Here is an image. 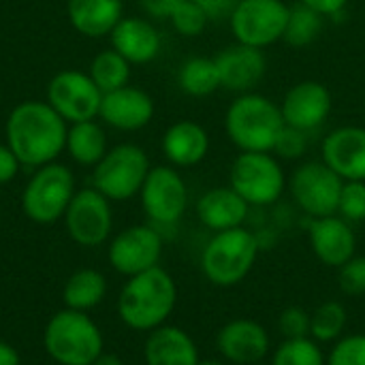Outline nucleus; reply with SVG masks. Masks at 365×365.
I'll return each mask as SVG.
<instances>
[{"instance_id": "5701e85b", "label": "nucleus", "mask_w": 365, "mask_h": 365, "mask_svg": "<svg viewBox=\"0 0 365 365\" xmlns=\"http://www.w3.org/2000/svg\"><path fill=\"white\" fill-rule=\"evenodd\" d=\"M210 135L207 130L192 120L173 122L163 135V154L175 169H188L205 160L210 154Z\"/></svg>"}, {"instance_id": "a18cd8bd", "label": "nucleus", "mask_w": 365, "mask_h": 365, "mask_svg": "<svg viewBox=\"0 0 365 365\" xmlns=\"http://www.w3.org/2000/svg\"><path fill=\"white\" fill-rule=\"evenodd\" d=\"M199 365H231V364H227V361L220 357V359H201Z\"/></svg>"}, {"instance_id": "2f4dec72", "label": "nucleus", "mask_w": 365, "mask_h": 365, "mask_svg": "<svg viewBox=\"0 0 365 365\" xmlns=\"http://www.w3.org/2000/svg\"><path fill=\"white\" fill-rule=\"evenodd\" d=\"M272 365H327V353L312 338L282 340L272 351Z\"/></svg>"}, {"instance_id": "6e6552de", "label": "nucleus", "mask_w": 365, "mask_h": 365, "mask_svg": "<svg viewBox=\"0 0 365 365\" xmlns=\"http://www.w3.org/2000/svg\"><path fill=\"white\" fill-rule=\"evenodd\" d=\"M152 165L143 148L120 143L92 167V188L109 201H128L139 195Z\"/></svg>"}, {"instance_id": "4468645a", "label": "nucleus", "mask_w": 365, "mask_h": 365, "mask_svg": "<svg viewBox=\"0 0 365 365\" xmlns=\"http://www.w3.org/2000/svg\"><path fill=\"white\" fill-rule=\"evenodd\" d=\"M101 101L103 92L92 77L81 71H62L53 75L47 86V103L66 124L96 120Z\"/></svg>"}, {"instance_id": "f257e3e1", "label": "nucleus", "mask_w": 365, "mask_h": 365, "mask_svg": "<svg viewBox=\"0 0 365 365\" xmlns=\"http://www.w3.org/2000/svg\"><path fill=\"white\" fill-rule=\"evenodd\" d=\"M66 122L47 101H24L11 109L4 137L21 167L38 169L56 163L66 150Z\"/></svg>"}, {"instance_id": "aec40b11", "label": "nucleus", "mask_w": 365, "mask_h": 365, "mask_svg": "<svg viewBox=\"0 0 365 365\" xmlns=\"http://www.w3.org/2000/svg\"><path fill=\"white\" fill-rule=\"evenodd\" d=\"M98 118L111 128L124 133L141 130L154 118V101L145 90L124 86L120 90L103 94Z\"/></svg>"}, {"instance_id": "7ed1b4c3", "label": "nucleus", "mask_w": 365, "mask_h": 365, "mask_svg": "<svg viewBox=\"0 0 365 365\" xmlns=\"http://www.w3.org/2000/svg\"><path fill=\"white\" fill-rule=\"evenodd\" d=\"M284 126L280 105L259 92L237 94L225 113L227 137L240 152H274Z\"/></svg>"}, {"instance_id": "412c9836", "label": "nucleus", "mask_w": 365, "mask_h": 365, "mask_svg": "<svg viewBox=\"0 0 365 365\" xmlns=\"http://www.w3.org/2000/svg\"><path fill=\"white\" fill-rule=\"evenodd\" d=\"M145 365H199L201 355L195 338L175 325H163L148 334L143 342Z\"/></svg>"}, {"instance_id": "9d476101", "label": "nucleus", "mask_w": 365, "mask_h": 365, "mask_svg": "<svg viewBox=\"0 0 365 365\" xmlns=\"http://www.w3.org/2000/svg\"><path fill=\"white\" fill-rule=\"evenodd\" d=\"M143 214L158 231L175 227L188 207V186L171 165L152 167L139 190Z\"/></svg>"}, {"instance_id": "4c0bfd02", "label": "nucleus", "mask_w": 365, "mask_h": 365, "mask_svg": "<svg viewBox=\"0 0 365 365\" xmlns=\"http://www.w3.org/2000/svg\"><path fill=\"white\" fill-rule=\"evenodd\" d=\"M306 152H308V133L293 128V126H284L276 141L274 154L284 160H297Z\"/></svg>"}, {"instance_id": "2eb2a0df", "label": "nucleus", "mask_w": 365, "mask_h": 365, "mask_svg": "<svg viewBox=\"0 0 365 365\" xmlns=\"http://www.w3.org/2000/svg\"><path fill=\"white\" fill-rule=\"evenodd\" d=\"M334 109L331 90L314 79L299 81L291 86L280 103V111L287 126L312 133L321 128Z\"/></svg>"}, {"instance_id": "f3484780", "label": "nucleus", "mask_w": 365, "mask_h": 365, "mask_svg": "<svg viewBox=\"0 0 365 365\" xmlns=\"http://www.w3.org/2000/svg\"><path fill=\"white\" fill-rule=\"evenodd\" d=\"M308 242L312 255L327 267L340 269L357 255V235L353 231V225L338 214L310 218Z\"/></svg>"}, {"instance_id": "e433bc0d", "label": "nucleus", "mask_w": 365, "mask_h": 365, "mask_svg": "<svg viewBox=\"0 0 365 365\" xmlns=\"http://www.w3.org/2000/svg\"><path fill=\"white\" fill-rule=\"evenodd\" d=\"M278 331L282 334L284 340L310 338V312L299 306H291L282 310L278 317Z\"/></svg>"}, {"instance_id": "a19ab883", "label": "nucleus", "mask_w": 365, "mask_h": 365, "mask_svg": "<svg viewBox=\"0 0 365 365\" xmlns=\"http://www.w3.org/2000/svg\"><path fill=\"white\" fill-rule=\"evenodd\" d=\"M184 0H141L143 11L156 19H169Z\"/></svg>"}, {"instance_id": "ddd939ff", "label": "nucleus", "mask_w": 365, "mask_h": 365, "mask_svg": "<svg viewBox=\"0 0 365 365\" xmlns=\"http://www.w3.org/2000/svg\"><path fill=\"white\" fill-rule=\"evenodd\" d=\"M165 240L154 225H133L111 237L107 261L124 278L143 274L160 265Z\"/></svg>"}, {"instance_id": "72a5a7b5", "label": "nucleus", "mask_w": 365, "mask_h": 365, "mask_svg": "<svg viewBox=\"0 0 365 365\" xmlns=\"http://www.w3.org/2000/svg\"><path fill=\"white\" fill-rule=\"evenodd\" d=\"M327 365H365V334H344L334 342Z\"/></svg>"}, {"instance_id": "dca6fc26", "label": "nucleus", "mask_w": 365, "mask_h": 365, "mask_svg": "<svg viewBox=\"0 0 365 365\" xmlns=\"http://www.w3.org/2000/svg\"><path fill=\"white\" fill-rule=\"evenodd\" d=\"M216 349L231 365H252L263 361L272 351L267 329L252 319H233L216 334Z\"/></svg>"}, {"instance_id": "58836bf2", "label": "nucleus", "mask_w": 365, "mask_h": 365, "mask_svg": "<svg viewBox=\"0 0 365 365\" xmlns=\"http://www.w3.org/2000/svg\"><path fill=\"white\" fill-rule=\"evenodd\" d=\"M203 11L205 15L210 17V21H222V19H229L237 0H195Z\"/></svg>"}, {"instance_id": "7c9ffc66", "label": "nucleus", "mask_w": 365, "mask_h": 365, "mask_svg": "<svg viewBox=\"0 0 365 365\" xmlns=\"http://www.w3.org/2000/svg\"><path fill=\"white\" fill-rule=\"evenodd\" d=\"M323 32V15L317 13L314 9L297 2L295 6L289 9L287 26H284V36L282 41L291 47H308L312 45L319 34Z\"/></svg>"}, {"instance_id": "c85d7f7f", "label": "nucleus", "mask_w": 365, "mask_h": 365, "mask_svg": "<svg viewBox=\"0 0 365 365\" xmlns=\"http://www.w3.org/2000/svg\"><path fill=\"white\" fill-rule=\"evenodd\" d=\"M349 329V312L342 302L329 299L310 312V338L319 344L338 342Z\"/></svg>"}, {"instance_id": "c756f323", "label": "nucleus", "mask_w": 365, "mask_h": 365, "mask_svg": "<svg viewBox=\"0 0 365 365\" xmlns=\"http://www.w3.org/2000/svg\"><path fill=\"white\" fill-rule=\"evenodd\" d=\"M88 75L92 77L96 88L103 94H107V92H113V90H120V88L128 86L130 62L124 56H120L115 49H105V51H98L92 58Z\"/></svg>"}, {"instance_id": "a878e982", "label": "nucleus", "mask_w": 365, "mask_h": 365, "mask_svg": "<svg viewBox=\"0 0 365 365\" xmlns=\"http://www.w3.org/2000/svg\"><path fill=\"white\" fill-rule=\"evenodd\" d=\"M107 297V278L92 267L73 272L62 289L64 308L77 312H90L98 308Z\"/></svg>"}, {"instance_id": "0eeeda50", "label": "nucleus", "mask_w": 365, "mask_h": 365, "mask_svg": "<svg viewBox=\"0 0 365 365\" xmlns=\"http://www.w3.org/2000/svg\"><path fill=\"white\" fill-rule=\"evenodd\" d=\"M75 178L66 165L49 163L34 169L21 190V210L36 225H53L64 218L75 197Z\"/></svg>"}, {"instance_id": "9b49d317", "label": "nucleus", "mask_w": 365, "mask_h": 365, "mask_svg": "<svg viewBox=\"0 0 365 365\" xmlns=\"http://www.w3.org/2000/svg\"><path fill=\"white\" fill-rule=\"evenodd\" d=\"M289 9L284 0H237L229 17L235 43L265 49L282 41Z\"/></svg>"}, {"instance_id": "37998d69", "label": "nucleus", "mask_w": 365, "mask_h": 365, "mask_svg": "<svg viewBox=\"0 0 365 365\" xmlns=\"http://www.w3.org/2000/svg\"><path fill=\"white\" fill-rule=\"evenodd\" d=\"M0 365H21L17 349L4 340H0Z\"/></svg>"}, {"instance_id": "393cba45", "label": "nucleus", "mask_w": 365, "mask_h": 365, "mask_svg": "<svg viewBox=\"0 0 365 365\" xmlns=\"http://www.w3.org/2000/svg\"><path fill=\"white\" fill-rule=\"evenodd\" d=\"M122 11V0H66V15L71 26L88 38L109 36L118 21L124 17Z\"/></svg>"}, {"instance_id": "f03ea898", "label": "nucleus", "mask_w": 365, "mask_h": 365, "mask_svg": "<svg viewBox=\"0 0 365 365\" xmlns=\"http://www.w3.org/2000/svg\"><path fill=\"white\" fill-rule=\"evenodd\" d=\"M175 306L178 284L165 267L156 265L143 274L126 278L115 310L128 329L150 334L169 323Z\"/></svg>"}, {"instance_id": "bb28decb", "label": "nucleus", "mask_w": 365, "mask_h": 365, "mask_svg": "<svg viewBox=\"0 0 365 365\" xmlns=\"http://www.w3.org/2000/svg\"><path fill=\"white\" fill-rule=\"evenodd\" d=\"M66 152L81 167H94L107 154V137L96 120L68 124Z\"/></svg>"}, {"instance_id": "a211bd4d", "label": "nucleus", "mask_w": 365, "mask_h": 365, "mask_svg": "<svg viewBox=\"0 0 365 365\" xmlns=\"http://www.w3.org/2000/svg\"><path fill=\"white\" fill-rule=\"evenodd\" d=\"M214 62L218 66L220 88L235 94L255 92L267 71V58L263 49L242 43H233L231 47H225L214 58Z\"/></svg>"}, {"instance_id": "cd10ccee", "label": "nucleus", "mask_w": 365, "mask_h": 365, "mask_svg": "<svg viewBox=\"0 0 365 365\" xmlns=\"http://www.w3.org/2000/svg\"><path fill=\"white\" fill-rule=\"evenodd\" d=\"M178 86L184 94L195 98H205L220 90V75L214 58L195 56L188 58L178 71Z\"/></svg>"}, {"instance_id": "ea45409f", "label": "nucleus", "mask_w": 365, "mask_h": 365, "mask_svg": "<svg viewBox=\"0 0 365 365\" xmlns=\"http://www.w3.org/2000/svg\"><path fill=\"white\" fill-rule=\"evenodd\" d=\"M19 160L13 154V150L6 143H0V186L9 184L11 180H15L17 171H19Z\"/></svg>"}, {"instance_id": "c03bdc74", "label": "nucleus", "mask_w": 365, "mask_h": 365, "mask_svg": "<svg viewBox=\"0 0 365 365\" xmlns=\"http://www.w3.org/2000/svg\"><path fill=\"white\" fill-rule=\"evenodd\" d=\"M92 365H126L124 364V359L122 357H118V355H113V353H103L96 361Z\"/></svg>"}, {"instance_id": "b1692460", "label": "nucleus", "mask_w": 365, "mask_h": 365, "mask_svg": "<svg viewBox=\"0 0 365 365\" xmlns=\"http://www.w3.org/2000/svg\"><path fill=\"white\" fill-rule=\"evenodd\" d=\"M111 49L124 56L130 64L152 62L163 47V38L152 21L143 17H122L109 34Z\"/></svg>"}, {"instance_id": "1a4fd4ad", "label": "nucleus", "mask_w": 365, "mask_h": 365, "mask_svg": "<svg viewBox=\"0 0 365 365\" xmlns=\"http://www.w3.org/2000/svg\"><path fill=\"white\" fill-rule=\"evenodd\" d=\"M342 186L344 180L323 160L302 163L287 180V190L291 192V199L308 218L338 214Z\"/></svg>"}, {"instance_id": "39448f33", "label": "nucleus", "mask_w": 365, "mask_h": 365, "mask_svg": "<svg viewBox=\"0 0 365 365\" xmlns=\"http://www.w3.org/2000/svg\"><path fill=\"white\" fill-rule=\"evenodd\" d=\"M261 242L246 227L218 231L201 250V272L207 282L231 289L244 282L257 265Z\"/></svg>"}, {"instance_id": "473e14b6", "label": "nucleus", "mask_w": 365, "mask_h": 365, "mask_svg": "<svg viewBox=\"0 0 365 365\" xmlns=\"http://www.w3.org/2000/svg\"><path fill=\"white\" fill-rule=\"evenodd\" d=\"M169 21H171V26H173V30H175L178 34L192 38V36L203 34V30H205L207 24H210V17L205 15V11H203L195 0H184V2L173 11V15L169 17Z\"/></svg>"}, {"instance_id": "f704fd0d", "label": "nucleus", "mask_w": 365, "mask_h": 365, "mask_svg": "<svg viewBox=\"0 0 365 365\" xmlns=\"http://www.w3.org/2000/svg\"><path fill=\"white\" fill-rule=\"evenodd\" d=\"M338 216L351 225L365 222V182H344L338 201Z\"/></svg>"}, {"instance_id": "423d86ee", "label": "nucleus", "mask_w": 365, "mask_h": 365, "mask_svg": "<svg viewBox=\"0 0 365 365\" xmlns=\"http://www.w3.org/2000/svg\"><path fill=\"white\" fill-rule=\"evenodd\" d=\"M287 173L274 152H240L229 169V186L252 207L274 205L287 190Z\"/></svg>"}, {"instance_id": "c9c22d12", "label": "nucleus", "mask_w": 365, "mask_h": 365, "mask_svg": "<svg viewBox=\"0 0 365 365\" xmlns=\"http://www.w3.org/2000/svg\"><path fill=\"white\" fill-rule=\"evenodd\" d=\"M338 284L346 297L365 295V255H355L338 269Z\"/></svg>"}, {"instance_id": "20e7f679", "label": "nucleus", "mask_w": 365, "mask_h": 365, "mask_svg": "<svg viewBox=\"0 0 365 365\" xmlns=\"http://www.w3.org/2000/svg\"><path fill=\"white\" fill-rule=\"evenodd\" d=\"M43 349L58 365H92L105 353V336L88 312L62 308L43 329Z\"/></svg>"}, {"instance_id": "6ab92c4d", "label": "nucleus", "mask_w": 365, "mask_h": 365, "mask_svg": "<svg viewBox=\"0 0 365 365\" xmlns=\"http://www.w3.org/2000/svg\"><path fill=\"white\" fill-rule=\"evenodd\" d=\"M321 160L344 182H365V128L338 126L321 143Z\"/></svg>"}, {"instance_id": "4be33fe9", "label": "nucleus", "mask_w": 365, "mask_h": 365, "mask_svg": "<svg viewBox=\"0 0 365 365\" xmlns=\"http://www.w3.org/2000/svg\"><path fill=\"white\" fill-rule=\"evenodd\" d=\"M195 212L205 229L218 233L244 227L250 205L231 186H216L199 197Z\"/></svg>"}, {"instance_id": "79ce46f5", "label": "nucleus", "mask_w": 365, "mask_h": 365, "mask_svg": "<svg viewBox=\"0 0 365 365\" xmlns=\"http://www.w3.org/2000/svg\"><path fill=\"white\" fill-rule=\"evenodd\" d=\"M299 2L306 4V6H310V9H314L323 17H336L349 4V0H299Z\"/></svg>"}, {"instance_id": "f8f14e48", "label": "nucleus", "mask_w": 365, "mask_h": 365, "mask_svg": "<svg viewBox=\"0 0 365 365\" xmlns=\"http://www.w3.org/2000/svg\"><path fill=\"white\" fill-rule=\"evenodd\" d=\"M62 220L68 237L77 246L98 248L111 237L113 231L111 201L92 186L81 188L71 199Z\"/></svg>"}]
</instances>
